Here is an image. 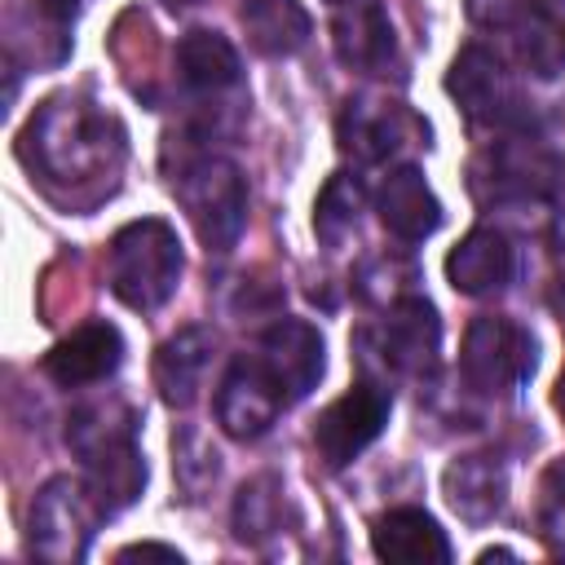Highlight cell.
<instances>
[{"mask_svg": "<svg viewBox=\"0 0 565 565\" xmlns=\"http://www.w3.org/2000/svg\"><path fill=\"white\" fill-rule=\"evenodd\" d=\"M124 124L84 93L44 97L18 137V159L26 163V172L49 194H66L71 203H79L84 190H110L115 172L124 168Z\"/></svg>", "mask_w": 565, "mask_h": 565, "instance_id": "obj_1", "label": "cell"}, {"mask_svg": "<svg viewBox=\"0 0 565 565\" xmlns=\"http://www.w3.org/2000/svg\"><path fill=\"white\" fill-rule=\"evenodd\" d=\"M146 477L150 472H146V455L137 446V437H128L119 446H106L93 459H84V481L97 494V503H102L106 516H115L128 503H137V494L146 490Z\"/></svg>", "mask_w": 565, "mask_h": 565, "instance_id": "obj_21", "label": "cell"}, {"mask_svg": "<svg viewBox=\"0 0 565 565\" xmlns=\"http://www.w3.org/2000/svg\"><path fill=\"white\" fill-rule=\"evenodd\" d=\"M168 185L177 203L185 207L199 243L216 256H225L247 225V181L234 159L212 154L207 146L181 137L177 163H168Z\"/></svg>", "mask_w": 565, "mask_h": 565, "instance_id": "obj_2", "label": "cell"}, {"mask_svg": "<svg viewBox=\"0 0 565 565\" xmlns=\"http://www.w3.org/2000/svg\"><path fill=\"white\" fill-rule=\"evenodd\" d=\"M371 552L380 561H397V565H428V561L446 565L455 556L446 530L424 508H388L371 525Z\"/></svg>", "mask_w": 565, "mask_h": 565, "instance_id": "obj_18", "label": "cell"}, {"mask_svg": "<svg viewBox=\"0 0 565 565\" xmlns=\"http://www.w3.org/2000/svg\"><path fill=\"white\" fill-rule=\"evenodd\" d=\"M547 207H552V212H547V216H552V225H547L552 247H556V252H565V185L552 194V203H547Z\"/></svg>", "mask_w": 565, "mask_h": 565, "instance_id": "obj_31", "label": "cell"}, {"mask_svg": "<svg viewBox=\"0 0 565 565\" xmlns=\"http://www.w3.org/2000/svg\"><path fill=\"white\" fill-rule=\"evenodd\" d=\"M163 9H172V13H185V9H194V4H203V0H159Z\"/></svg>", "mask_w": 565, "mask_h": 565, "instance_id": "obj_33", "label": "cell"}, {"mask_svg": "<svg viewBox=\"0 0 565 565\" xmlns=\"http://www.w3.org/2000/svg\"><path fill=\"white\" fill-rule=\"evenodd\" d=\"M331 49L335 57L358 71V75H397L402 71V49H397V31L384 13V4L375 0H349L335 22H331Z\"/></svg>", "mask_w": 565, "mask_h": 565, "instance_id": "obj_11", "label": "cell"}, {"mask_svg": "<svg viewBox=\"0 0 565 565\" xmlns=\"http://www.w3.org/2000/svg\"><path fill=\"white\" fill-rule=\"evenodd\" d=\"M340 150L358 163H384L402 154L406 146H428V124L397 97L384 93H358L335 115Z\"/></svg>", "mask_w": 565, "mask_h": 565, "instance_id": "obj_8", "label": "cell"}, {"mask_svg": "<svg viewBox=\"0 0 565 565\" xmlns=\"http://www.w3.org/2000/svg\"><path fill=\"white\" fill-rule=\"evenodd\" d=\"M106 521L97 494L88 490L84 477H53L35 490L31 512H26V543L40 561L53 565H75L88 556L93 530Z\"/></svg>", "mask_w": 565, "mask_h": 565, "instance_id": "obj_6", "label": "cell"}, {"mask_svg": "<svg viewBox=\"0 0 565 565\" xmlns=\"http://www.w3.org/2000/svg\"><path fill=\"white\" fill-rule=\"evenodd\" d=\"M212 353H216V335L207 327H181L177 335H168L159 344V353H154V388L172 411L194 406V397L203 388V375L212 366Z\"/></svg>", "mask_w": 565, "mask_h": 565, "instance_id": "obj_17", "label": "cell"}, {"mask_svg": "<svg viewBox=\"0 0 565 565\" xmlns=\"http://www.w3.org/2000/svg\"><path fill=\"white\" fill-rule=\"evenodd\" d=\"M177 75L190 93H203V97H216V93H230L238 88L243 79V62H238V49L221 35V31H207V26H194L177 40Z\"/></svg>", "mask_w": 565, "mask_h": 565, "instance_id": "obj_19", "label": "cell"}, {"mask_svg": "<svg viewBox=\"0 0 565 565\" xmlns=\"http://www.w3.org/2000/svg\"><path fill=\"white\" fill-rule=\"evenodd\" d=\"M243 31L260 57H291L309 44V13L300 0H243Z\"/></svg>", "mask_w": 565, "mask_h": 565, "instance_id": "obj_22", "label": "cell"}, {"mask_svg": "<svg viewBox=\"0 0 565 565\" xmlns=\"http://www.w3.org/2000/svg\"><path fill=\"white\" fill-rule=\"evenodd\" d=\"M393 393L375 375H362L313 419V450L327 468H349L388 424Z\"/></svg>", "mask_w": 565, "mask_h": 565, "instance_id": "obj_9", "label": "cell"}, {"mask_svg": "<svg viewBox=\"0 0 565 565\" xmlns=\"http://www.w3.org/2000/svg\"><path fill=\"white\" fill-rule=\"evenodd\" d=\"M556 411L565 415V371H561V380H556Z\"/></svg>", "mask_w": 565, "mask_h": 565, "instance_id": "obj_34", "label": "cell"}, {"mask_svg": "<svg viewBox=\"0 0 565 565\" xmlns=\"http://www.w3.org/2000/svg\"><path fill=\"white\" fill-rule=\"evenodd\" d=\"M446 93L477 128H494V132L530 128V102L521 93V79L486 44H463L455 53V62L446 71Z\"/></svg>", "mask_w": 565, "mask_h": 565, "instance_id": "obj_5", "label": "cell"}, {"mask_svg": "<svg viewBox=\"0 0 565 565\" xmlns=\"http://www.w3.org/2000/svg\"><path fill=\"white\" fill-rule=\"evenodd\" d=\"M119 362H124V335H119V327L106 322V318H88V322H79L71 335H62L40 358V371L57 388H88V384H102L106 375H115Z\"/></svg>", "mask_w": 565, "mask_h": 565, "instance_id": "obj_12", "label": "cell"}, {"mask_svg": "<svg viewBox=\"0 0 565 565\" xmlns=\"http://www.w3.org/2000/svg\"><path fill=\"white\" fill-rule=\"evenodd\" d=\"M137 428H141V419H137V411L124 397H93V402H84V406H75L66 415V446L84 463L97 450L137 437Z\"/></svg>", "mask_w": 565, "mask_h": 565, "instance_id": "obj_23", "label": "cell"}, {"mask_svg": "<svg viewBox=\"0 0 565 565\" xmlns=\"http://www.w3.org/2000/svg\"><path fill=\"white\" fill-rule=\"evenodd\" d=\"M534 0H468V18L477 26H490V31H512V22L530 9Z\"/></svg>", "mask_w": 565, "mask_h": 565, "instance_id": "obj_29", "label": "cell"}, {"mask_svg": "<svg viewBox=\"0 0 565 565\" xmlns=\"http://www.w3.org/2000/svg\"><path fill=\"white\" fill-rule=\"evenodd\" d=\"M375 212H380L384 230L397 234L402 243H424L441 225V199L424 181V168L419 163L388 168V177L375 190Z\"/></svg>", "mask_w": 565, "mask_h": 565, "instance_id": "obj_14", "label": "cell"}, {"mask_svg": "<svg viewBox=\"0 0 565 565\" xmlns=\"http://www.w3.org/2000/svg\"><path fill=\"white\" fill-rule=\"evenodd\" d=\"M181 269H185L181 238L159 216L128 221L106 247V287H110V296L128 309H141V313L172 300V291L181 282Z\"/></svg>", "mask_w": 565, "mask_h": 565, "instance_id": "obj_3", "label": "cell"}, {"mask_svg": "<svg viewBox=\"0 0 565 565\" xmlns=\"http://www.w3.org/2000/svg\"><path fill=\"white\" fill-rule=\"evenodd\" d=\"M411 282H415V265L402 256H375L353 278V287L366 305H397L402 296H411Z\"/></svg>", "mask_w": 565, "mask_h": 565, "instance_id": "obj_26", "label": "cell"}, {"mask_svg": "<svg viewBox=\"0 0 565 565\" xmlns=\"http://www.w3.org/2000/svg\"><path fill=\"white\" fill-rule=\"evenodd\" d=\"M256 353L274 371V380L282 384V393H287L291 406L300 397H309L318 388L322 371H327V344H322L318 327L305 322V318H274L260 331Z\"/></svg>", "mask_w": 565, "mask_h": 565, "instance_id": "obj_13", "label": "cell"}, {"mask_svg": "<svg viewBox=\"0 0 565 565\" xmlns=\"http://www.w3.org/2000/svg\"><path fill=\"white\" fill-rule=\"evenodd\" d=\"M287 512H291L287 486H282L274 472H260V477H252V481L238 490V499H234V534H238L243 543H256V547H260L265 539L282 534Z\"/></svg>", "mask_w": 565, "mask_h": 565, "instance_id": "obj_24", "label": "cell"}, {"mask_svg": "<svg viewBox=\"0 0 565 565\" xmlns=\"http://www.w3.org/2000/svg\"><path fill=\"white\" fill-rule=\"evenodd\" d=\"M331 4H349V0H331Z\"/></svg>", "mask_w": 565, "mask_h": 565, "instance_id": "obj_35", "label": "cell"}, {"mask_svg": "<svg viewBox=\"0 0 565 565\" xmlns=\"http://www.w3.org/2000/svg\"><path fill=\"white\" fill-rule=\"evenodd\" d=\"M287 393L274 380V371L260 362V353H238L216 388V424L234 441H256L274 428V419L287 411Z\"/></svg>", "mask_w": 565, "mask_h": 565, "instance_id": "obj_10", "label": "cell"}, {"mask_svg": "<svg viewBox=\"0 0 565 565\" xmlns=\"http://www.w3.org/2000/svg\"><path fill=\"white\" fill-rule=\"evenodd\" d=\"M441 494L450 503V512L468 525H486L503 512L508 503V468L499 455H459L446 463L441 472Z\"/></svg>", "mask_w": 565, "mask_h": 565, "instance_id": "obj_16", "label": "cell"}, {"mask_svg": "<svg viewBox=\"0 0 565 565\" xmlns=\"http://www.w3.org/2000/svg\"><path fill=\"white\" fill-rule=\"evenodd\" d=\"M512 53L516 62L539 75L556 79L565 71V0H534L516 22H512Z\"/></svg>", "mask_w": 565, "mask_h": 565, "instance_id": "obj_20", "label": "cell"}, {"mask_svg": "<svg viewBox=\"0 0 565 565\" xmlns=\"http://www.w3.org/2000/svg\"><path fill=\"white\" fill-rule=\"evenodd\" d=\"M172 463H177V477H181V486L190 490V499H199V490L207 486V481H216V450L203 441V433H194V428H181V437H172Z\"/></svg>", "mask_w": 565, "mask_h": 565, "instance_id": "obj_27", "label": "cell"}, {"mask_svg": "<svg viewBox=\"0 0 565 565\" xmlns=\"http://www.w3.org/2000/svg\"><path fill=\"white\" fill-rule=\"evenodd\" d=\"M512 269H516V252L499 225L468 230L446 256V278L459 296H494L512 282Z\"/></svg>", "mask_w": 565, "mask_h": 565, "instance_id": "obj_15", "label": "cell"}, {"mask_svg": "<svg viewBox=\"0 0 565 565\" xmlns=\"http://www.w3.org/2000/svg\"><path fill=\"white\" fill-rule=\"evenodd\" d=\"M539 366L534 335L503 313H481L468 322L459 344V380L477 397H512Z\"/></svg>", "mask_w": 565, "mask_h": 565, "instance_id": "obj_4", "label": "cell"}, {"mask_svg": "<svg viewBox=\"0 0 565 565\" xmlns=\"http://www.w3.org/2000/svg\"><path fill=\"white\" fill-rule=\"evenodd\" d=\"M358 353H380L384 375L428 380L441 362V318L419 291L388 305V318L358 335Z\"/></svg>", "mask_w": 565, "mask_h": 565, "instance_id": "obj_7", "label": "cell"}, {"mask_svg": "<svg viewBox=\"0 0 565 565\" xmlns=\"http://www.w3.org/2000/svg\"><path fill=\"white\" fill-rule=\"evenodd\" d=\"M539 530L552 547L565 552V455L552 459L539 477Z\"/></svg>", "mask_w": 565, "mask_h": 565, "instance_id": "obj_28", "label": "cell"}, {"mask_svg": "<svg viewBox=\"0 0 565 565\" xmlns=\"http://www.w3.org/2000/svg\"><path fill=\"white\" fill-rule=\"evenodd\" d=\"M137 556H163V561H181V552H177V547H168V543H132V547H124V552H119V561H137Z\"/></svg>", "mask_w": 565, "mask_h": 565, "instance_id": "obj_32", "label": "cell"}, {"mask_svg": "<svg viewBox=\"0 0 565 565\" xmlns=\"http://www.w3.org/2000/svg\"><path fill=\"white\" fill-rule=\"evenodd\" d=\"M84 4H88V0H35V13H40L44 22H53V26H71Z\"/></svg>", "mask_w": 565, "mask_h": 565, "instance_id": "obj_30", "label": "cell"}, {"mask_svg": "<svg viewBox=\"0 0 565 565\" xmlns=\"http://www.w3.org/2000/svg\"><path fill=\"white\" fill-rule=\"evenodd\" d=\"M362 203H366V190L353 172H331L327 185L318 190L313 199V234L327 243V247H344V238L358 230L362 221Z\"/></svg>", "mask_w": 565, "mask_h": 565, "instance_id": "obj_25", "label": "cell"}]
</instances>
